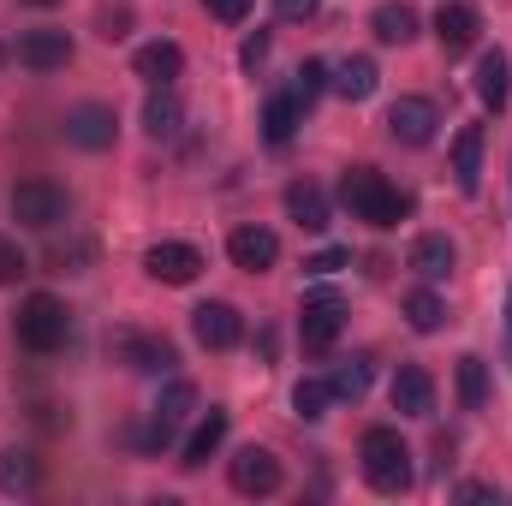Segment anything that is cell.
I'll return each mask as SVG.
<instances>
[{
	"label": "cell",
	"instance_id": "603a6c76",
	"mask_svg": "<svg viewBox=\"0 0 512 506\" xmlns=\"http://www.w3.org/2000/svg\"><path fill=\"white\" fill-rule=\"evenodd\" d=\"M179 126H185V108H179V96L161 84V90L143 102V131H149L155 143H167V137H179Z\"/></svg>",
	"mask_w": 512,
	"mask_h": 506
},
{
	"label": "cell",
	"instance_id": "4dcf8cb0",
	"mask_svg": "<svg viewBox=\"0 0 512 506\" xmlns=\"http://www.w3.org/2000/svg\"><path fill=\"white\" fill-rule=\"evenodd\" d=\"M191 405H197V387L191 381H167L161 387V399H155V417H167V423H179V417H191Z\"/></svg>",
	"mask_w": 512,
	"mask_h": 506
},
{
	"label": "cell",
	"instance_id": "277c9868",
	"mask_svg": "<svg viewBox=\"0 0 512 506\" xmlns=\"http://www.w3.org/2000/svg\"><path fill=\"white\" fill-rule=\"evenodd\" d=\"M66 215H72V197H66V185H54V179H24V185L12 191V221H18V227L54 233Z\"/></svg>",
	"mask_w": 512,
	"mask_h": 506
},
{
	"label": "cell",
	"instance_id": "484cf974",
	"mask_svg": "<svg viewBox=\"0 0 512 506\" xmlns=\"http://www.w3.org/2000/svg\"><path fill=\"white\" fill-rule=\"evenodd\" d=\"M298 120H304V108L280 90V96H268V108H262V137H268V143H286V137L298 131Z\"/></svg>",
	"mask_w": 512,
	"mask_h": 506
},
{
	"label": "cell",
	"instance_id": "8d00e7d4",
	"mask_svg": "<svg viewBox=\"0 0 512 506\" xmlns=\"http://www.w3.org/2000/svg\"><path fill=\"white\" fill-rule=\"evenodd\" d=\"M262 60H268V30H256V36H245V48H239V66H245V72H256Z\"/></svg>",
	"mask_w": 512,
	"mask_h": 506
},
{
	"label": "cell",
	"instance_id": "30bf717a",
	"mask_svg": "<svg viewBox=\"0 0 512 506\" xmlns=\"http://www.w3.org/2000/svg\"><path fill=\"white\" fill-rule=\"evenodd\" d=\"M114 137H120V120H114V108L108 102H78L72 114H66V143H78V149H114Z\"/></svg>",
	"mask_w": 512,
	"mask_h": 506
},
{
	"label": "cell",
	"instance_id": "ba28073f",
	"mask_svg": "<svg viewBox=\"0 0 512 506\" xmlns=\"http://www.w3.org/2000/svg\"><path fill=\"white\" fill-rule=\"evenodd\" d=\"M143 268H149V280H161V286H191V280L203 274V251L185 245V239H161V245L143 251Z\"/></svg>",
	"mask_w": 512,
	"mask_h": 506
},
{
	"label": "cell",
	"instance_id": "7402d4cb",
	"mask_svg": "<svg viewBox=\"0 0 512 506\" xmlns=\"http://www.w3.org/2000/svg\"><path fill=\"white\" fill-rule=\"evenodd\" d=\"M453 262H459V251H453V239H447V233H423V239L411 245V268H417L423 280H447V274H453Z\"/></svg>",
	"mask_w": 512,
	"mask_h": 506
},
{
	"label": "cell",
	"instance_id": "ffe728a7",
	"mask_svg": "<svg viewBox=\"0 0 512 506\" xmlns=\"http://www.w3.org/2000/svg\"><path fill=\"white\" fill-rule=\"evenodd\" d=\"M221 441H227V411H215V405H209V411H203V423L191 429V441H185L179 465H185V471H203V465H209V453H215Z\"/></svg>",
	"mask_w": 512,
	"mask_h": 506
},
{
	"label": "cell",
	"instance_id": "836d02e7",
	"mask_svg": "<svg viewBox=\"0 0 512 506\" xmlns=\"http://www.w3.org/2000/svg\"><path fill=\"white\" fill-rule=\"evenodd\" d=\"M96 36H102V42H126L131 36V12L126 6H102V12H96Z\"/></svg>",
	"mask_w": 512,
	"mask_h": 506
},
{
	"label": "cell",
	"instance_id": "ab89813d",
	"mask_svg": "<svg viewBox=\"0 0 512 506\" xmlns=\"http://www.w3.org/2000/svg\"><path fill=\"white\" fill-rule=\"evenodd\" d=\"M459 501H495V489L489 483H459Z\"/></svg>",
	"mask_w": 512,
	"mask_h": 506
},
{
	"label": "cell",
	"instance_id": "52a82bcc",
	"mask_svg": "<svg viewBox=\"0 0 512 506\" xmlns=\"http://www.w3.org/2000/svg\"><path fill=\"white\" fill-rule=\"evenodd\" d=\"M435 126H441V114H435V102H429V96H399V102L387 108V137H393V143H405V149L435 143Z\"/></svg>",
	"mask_w": 512,
	"mask_h": 506
},
{
	"label": "cell",
	"instance_id": "4316f807",
	"mask_svg": "<svg viewBox=\"0 0 512 506\" xmlns=\"http://www.w3.org/2000/svg\"><path fill=\"white\" fill-rule=\"evenodd\" d=\"M483 399H489V364L477 352H465L459 358V405L465 411H483Z\"/></svg>",
	"mask_w": 512,
	"mask_h": 506
},
{
	"label": "cell",
	"instance_id": "f546056e",
	"mask_svg": "<svg viewBox=\"0 0 512 506\" xmlns=\"http://www.w3.org/2000/svg\"><path fill=\"white\" fill-rule=\"evenodd\" d=\"M322 90H328V66H322V60H304V66L292 72V84H286V96H292L298 108H310Z\"/></svg>",
	"mask_w": 512,
	"mask_h": 506
},
{
	"label": "cell",
	"instance_id": "83f0119b",
	"mask_svg": "<svg viewBox=\"0 0 512 506\" xmlns=\"http://www.w3.org/2000/svg\"><path fill=\"white\" fill-rule=\"evenodd\" d=\"M405 322H411L417 334H435V328L447 322V304H441L429 286H417V292H405Z\"/></svg>",
	"mask_w": 512,
	"mask_h": 506
},
{
	"label": "cell",
	"instance_id": "e0dca14e",
	"mask_svg": "<svg viewBox=\"0 0 512 506\" xmlns=\"http://www.w3.org/2000/svg\"><path fill=\"white\" fill-rule=\"evenodd\" d=\"M393 411H399V417H429V411H435V381H429V370L405 364V370L393 376Z\"/></svg>",
	"mask_w": 512,
	"mask_h": 506
},
{
	"label": "cell",
	"instance_id": "ac0fdd59",
	"mask_svg": "<svg viewBox=\"0 0 512 506\" xmlns=\"http://www.w3.org/2000/svg\"><path fill=\"white\" fill-rule=\"evenodd\" d=\"M453 185L465 197L483 185V126H459V137H453Z\"/></svg>",
	"mask_w": 512,
	"mask_h": 506
},
{
	"label": "cell",
	"instance_id": "7bdbcfd3",
	"mask_svg": "<svg viewBox=\"0 0 512 506\" xmlns=\"http://www.w3.org/2000/svg\"><path fill=\"white\" fill-rule=\"evenodd\" d=\"M0 60H6V48H0Z\"/></svg>",
	"mask_w": 512,
	"mask_h": 506
},
{
	"label": "cell",
	"instance_id": "f1b7e54d",
	"mask_svg": "<svg viewBox=\"0 0 512 506\" xmlns=\"http://www.w3.org/2000/svg\"><path fill=\"white\" fill-rule=\"evenodd\" d=\"M292 405H298V417L304 423H316V417H328V405H334V387L322 376H304L298 387H292Z\"/></svg>",
	"mask_w": 512,
	"mask_h": 506
},
{
	"label": "cell",
	"instance_id": "8fae6325",
	"mask_svg": "<svg viewBox=\"0 0 512 506\" xmlns=\"http://www.w3.org/2000/svg\"><path fill=\"white\" fill-rule=\"evenodd\" d=\"M227 483H233L239 495H274V489H280V459H274L268 447H245V453L227 465Z\"/></svg>",
	"mask_w": 512,
	"mask_h": 506
},
{
	"label": "cell",
	"instance_id": "d6986e66",
	"mask_svg": "<svg viewBox=\"0 0 512 506\" xmlns=\"http://www.w3.org/2000/svg\"><path fill=\"white\" fill-rule=\"evenodd\" d=\"M346 102H370L376 96V84H382V72H376V60L370 54H352V60H340L334 66V78H328Z\"/></svg>",
	"mask_w": 512,
	"mask_h": 506
},
{
	"label": "cell",
	"instance_id": "9a60e30c",
	"mask_svg": "<svg viewBox=\"0 0 512 506\" xmlns=\"http://www.w3.org/2000/svg\"><path fill=\"white\" fill-rule=\"evenodd\" d=\"M286 215H292L304 233H328V221H334L328 191H322V185H310V179H292V185H286Z\"/></svg>",
	"mask_w": 512,
	"mask_h": 506
},
{
	"label": "cell",
	"instance_id": "d590c367",
	"mask_svg": "<svg viewBox=\"0 0 512 506\" xmlns=\"http://www.w3.org/2000/svg\"><path fill=\"white\" fill-rule=\"evenodd\" d=\"M209 6V18H221V24H245L251 18V0H203Z\"/></svg>",
	"mask_w": 512,
	"mask_h": 506
},
{
	"label": "cell",
	"instance_id": "cb8c5ba5",
	"mask_svg": "<svg viewBox=\"0 0 512 506\" xmlns=\"http://www.w3.org/2000/svg\"><path fill=\"white\" fill-rule=\"evenodd\" d=\"M370 30H376V42H393V48H405V42L417 36V12H411L405 0H382V6L370 12Z\"/></svg>",
	"mask_w": 512,
	"mask_h": 506
},
{
	"label": "cell",
	"instance_id": "f35d334b",
	"mask_svg": "<svg viewBox=\"0 0 512 506\" xmlns=\"http://www.w3.org/2000/svg\"><path fill=\"white\" fill-rule=\"evenodd\" d=\"M274 6H280V18H316L322 0H274Z\"/></svg>",
	"mask_w": 512,
	"mask_h": 506
},
{
	"label": "cell",
	"instance_id": "4fadbf2b",
	"mask_svg": "<svg viewBox=\"0 0 512 506\" xmlns=\"http://www.w3.org/2000/svg\"><path fill=\"white\" fill-rule=\"evenodd\" d=\"M18 66H30V72H60V66H72V36H66V30H24V36H18Z\"/></svg>",
	"mask_w": 512,
	"mask_h": 506
},
{
	"label": "cell",
	"instance_id": "3957f363",
	"mask_svg": "<svg viewBox=\"0 0 512 506\" xmlns=\"http://www.w3.org/2000/svg\"><path fill=\"white\" fill-rule=\"evenodd\" d=\"M12 328H18V346H30V352H60L66 334H72V310H66L54 292H30V298L18 304Z\"/></svg>",
	"mask_w": 512,
	"mask_h": 506
},
{
	"label": "cell",
	"instance_id": "8992f818",
	"mask_svg": "<svg viewBox=\"0 0 512 506\" xmlns=\"http://www.w3.org/2000/svg\"><path fill=\"white\" fill-rule=\"evenodd\" d=\"M340 328H346V304H340L334 292L304 298V310H298V340H304V352H328V346L340 340Z\"/></svg>",
	"mask_w": 512,
	"mask_h": 506
},
{
	"label": "cell",
	"instance_id": "5b68a950",
	"mask_svg": "<svg viewBox=\"0 0 512 506\" xmlns=\"http://www.w3.org/2000/svg\"><path fill=\"white\" fill-rule=\"evenodd\" d=\"M108 352H114V364H126L137 376H173V364H179V352L161 334H137V328H114Z\"/></svg>",
	"mask_w": 512,
	"mask_h": 506
},
{
	"label": "cell",
	"instance_id": "60d3db41",
	"mask_svg": "<svg viewBox=\"0 0 512 506\" xmlns=\"http://www.w3.org/2000/svg\"><path fill=\"white\" fill-rule=\"evenodd\" d=\"M507 364H512V292H507Z\"/></svg>",
	"mask_w": 512,
	"mask_h": 506
},
{
	"label": "cell",
	"instance_id": "d6a6232c",
	"mask_svg": "<svg viewBox=\"0 0 512 506\" xmlns=\"http://www.w3.org/2000/svg\"><path fill=\"white\" fill-rule=\"evenodd\" d=\"M30 274V256L18 251V239L12 233H0V286H18Z\"/></svg>",
	"mask_w": 512,
	"mask_h": 506
},
{
	"label": "cell",
	"instance_id": "2e32d148",
	"mask_svg": "<svg viewBox=\"0 0 512 506\" xmlns=\"http://www.w3.org/2000/svg\"><path fill=\"white\" fill-rule=\"evenodd\" d=\"M227 256H233L239 268L262 274V268H274V262H280V239H274L268 227H233V239H227Z\"/></svg>",
	"mask_w": 512,
	"mask_h": 506
},
{
	"label": "cell",
	"instance_id": "9c48e42d",
	"mask_svg": "<svg viewBox=\"0 0 512 506\" xmlns=\"http://www.w3.org/2000/svg\"><path fill=\"white\" fill-rule=\"evenodd\" d=\"M191 334H197V346H209V352H233V346L245 340V316H239L233 304L209 298V304L191 310Z\"/></svg>",
	"mask_w": 512,
	"mask_h": 506
},
{
	"label": "cell",
	"instance_id": "1f68e13d",
	"mask_svg": "<svg viewBox=\"0 0 512 506\" xmlns=\"http://www.w3.org/2000/svg\"><path fill=\"white\" fill-rule=\"evenodd\" d=\"M328 387H334V399H364V393H370V364H364V358L340 364V370L328 376Z\"/></svg>",
	"mask_w": 512,
	"mask_h": 506
},
{
	"label": "cell",
	"instance_id": "d4e9b609",
	"mask_svg": "<svg viewBox=\"0 0 512 506\" xmlns=\"http://www.w3.org/2000/svg\"><path fill=\"white\" fill-rule=\"evenodd\" d=\"M42 483V465L18 447H0V495H30Z\"/></svg>",
	"mask_w": 512,
	"mask_h": 506
},
{
	"label": "cell",
	"instance_id": "6da1fadb",
	"mask_svg": "<svg viewBox=\"0 0 512 506\" xmlns=\"http://www.w3.org/2000/svg\"><path fill=\"white\" fill-rule=\"evenodd\" d=\"M340 203L352 209V221H364V227H399L405 215H411V197L399 191V185H387L376 167H346V179H340Z\"/></svg>",
	"mask_w": 512,
	"mask_h": 506
},
{
	"label": "cell",
	"instance_id": "74e56055",
	"mask_svg": "<svg viewBox=\"0 0 512 506\" xmlns=\"http://www.w3.org/2000/svg\"><path fill=\"white\" fill-rule=\"evenodd\" d=\"M352 262V251H316L310 262H304V274H340Z\"/></svg>",
	"mask_w": 512,
	"mask_h": 506
},
{
	"label": "cell",
	"instance_id": "5bb4252c",
	"mask_svg": "<svg viewBox=\"0 0 512 506\" xmlns=\"http://www.w3.org/2000/svg\"><path fill=\"white\" fill-rule=\"evenodd\" d=\"M131 66H137V78H143V84H155V90H161V84H173V78L185 72V48H179V42H167V36H155V42H143V48H137V60H131Z\"/></svg>",
	"mask_w": 512,
	"mask_h": 506
},
{
	"label": "cell",
	"instance_id": "7c38bea8",
	"mask_svg": "<svg viewBox=\"0 0 512 506\" xmlns=\"http://www.w3.org/2000/svg\"><path fill=\"white\" fill-rule=\"evenodd\" d=\"M477 30H483V18H477L471 0H447V6L435 12V42H441V54H465V48H477Z\"/></svg>",
	"mask_w": 512,
	"mask_h": 506
},
{
	"label": "cell",
	"instance_id": "7a4b0ae2",
	"mask_svg": "<svg viewBox=\"0 0 512 506\" xmlns=\"http://www.w3.org/2000/svg\"><path fill=\"white\" fill-rule=\"evenodd\" d=\"M358 459H364V483H370L376 495H405V489L417 483V471H411V447H405V435L387 429V423L364 429Z\"/></svg>",
	"mask_w": 512,
	"mask_h": 506
},
{
	"label": "cell",
	"instance_id": "e575fe53",
	"mask_svg": "<svg viewBox=\"0 0 512 506\" xmlns=\"http://www.w3.org/2000/svg\"><path fill=\"white\" fill-rule=\"evenodd\" d=\"M48 262H54V274H78V268L90 262V245H84V239H72V245H54V251H48Z\"/></svg>",
	"mask_w": 512,
	"mask_h": 506
},
{
	"label": "cell",
	"instance_id": "44dd1931",
	"mask_svg": "<svg viewBox=\"0 0 512 506\" xmlns=\"http://www.w3.org/2000/svg\"><path fill=\"white\" fill-rule=\"evenodd\" d=\"M477 96H483V108H507V96H512V60L501 54V48H489L483 60H477Z\"/></svg>",
	"mask_w": 512,
	"mask_h": 506
},
{
	"label": "cell",
	"instance_id": "b9f144b4",
	"mask_svg": "<svg viewBox=\"0 0 512 506\" xmlns=\"http://www.w3.org/2000/svg\"><path fill=\"white\" fill-rule=\"evenodd\" d=\"M36 6H48V0H36Z\"/></svg>",
	"mask_w": 512,
	"mask_h": 506
}]
</instances>
